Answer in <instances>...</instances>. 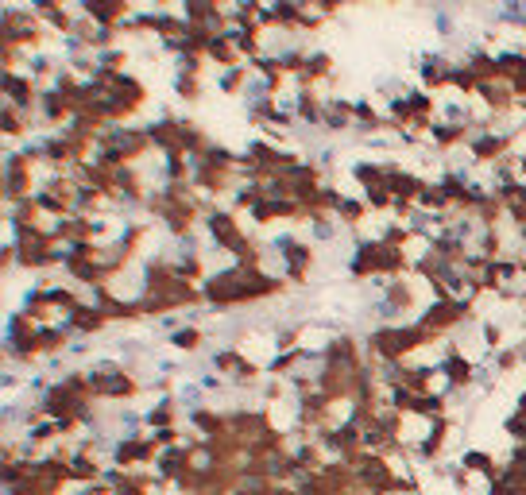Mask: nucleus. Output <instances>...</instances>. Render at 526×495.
Here are the masks:
<instances>
[{
  "mask_svg": "<svg viewBox=\"0 0 526 495\" xmlns=\"http://www.w3.org/2000/svg\"><path fill=\"white\" fill-rule=\"evenodd\" d=\"M209 364H213V372L225 379V383H233V387H260L267 372H263L260 364L252 360V356H244V352L236 349V345H225V349H217L209 356Z\"/></svg>",
  "mask_w": 526,
  "mask_h": 495,
  "instance_id": "423d86ee",
  "label": "nucleus"
},
{
  "mask_svg": "<svg viewBox=\"0 0 526 495\" xmlns=\"http://www.w3.org/2000/svg\"><path fill=\"white\" fill-rule=\"evenodd\" d=\"M89 387H93V399L97 403H113V407H124L132 399H140L147 383L124 360H93L86 364Z\"/></svg>",
  "mask_w": 526,
  "mask_h": 495,
  "instance_id": "f03ea898",
  "label": "nucleus"
},
{
  "mask_svg": "<svg viewBox=\"0 0 526 495\" xmlns=\"http://www.w3.org/2000/svg\"><path fill=\"white\" fill-rule=\"evenodd\" d=\"M252 66L244 62V66H233V70H221L217 74V93H225V97H240L244 101V93H248V86H252Z\"/></svg>",
  "mask_w": 526,
  "mask_h": 495,
  "instance_id": "f3484780",
  "label": "nucleus"
},
{
  "mask_svg": "<svg viewBox=\"0 0 526 495\" xmlns=\"http://www.w3.org/2000/svg\"><path fill=\"white\" fill-rule=\"evenodd\" d=\"M205 59L213 62L217 70H233V66H244V55H240V47H236L233 35H217V39L209 43Z\"/></svg>",
  "mask_w": 526,
  "mask_h": 495,
  "instance_id": "dca6fc26",
  "label": "nucleus"
},
{
  "mask_svg": "<svg viewBox=\"0 0 526 495\" xmlns=\"http://www.w3.org/2000/svg\"><path fill=\"white\" fill-rule=\"evenodd\" d=\"M82 16H89L93 24L101 28H124L136 12H132V0H78L74 4Z\"/></svg>",
  "mask_w": 526,
  "mask_h": 495,
  "instance_id": "1a4fd4ad",
  "label": "nucleus"
},
{
  "mask_svg": "<svg viewBox=\"0 0 526 495\" xmlns=\"http://www.w3.org/2000/svg\"><path fill=\"white\" fill-rule=\"evenodd\" d=\"M333 217L341 221V229L360 233V229L368 225V217H376V213H372V205L364 202V198H349V194H345V202L337 205V213H333Z\"/></svg>",
  "mask_w": 526,
  "mask_h": 495,
  "instance_id": "2eb2a0df",
  "label": "nucleus"
},
{
  "mask_svg": "<svg viewBox=\"0 0 526 495\" xmlns=\"http://www.w3.org/2000/svg\"><path fill=\"white\" fill-rule=\"evenodd\" d=\"M0 89H4V101H8V105H16V109H24V113L35 117L43 86L31 78L28 70H4V74H0Z\"/></svg>",
  "mask_w": 526,
  "mask_h": 495,
  "instance_id": "6e6552de",
  "label": "nucleus"
},
{
  "mask_svg": "<svg viewBox=\"0 0 526 495\" xmlns=\"http://www.w3.org/2000/svg\"><path fill=\"white\" fill-rule=\"evenodd\" d=\"M35 124H39V120L31 117V113H24V109H16V105H8V101H4V109H0V132H4V140H8V144H12V140H16V144H24Z\"/></svg>",
  "mask_w": 526,
  "mask_h": 495,
  "instance_id": "4468645a",
  "label": "nucleus"
},
{
  "mask_svg": "<svg viewBox=\"0 0 526 495\" xmlns=\"http://www.w3.org/2000/svg\"><path fill=\"white\" fill-rule=\"evenodd\" d=\"M167 345L175 352H202L205 349V329L202 325H175L167 333Z\"/></svg>",
  "mask_w": 526,
  "mask_h": 495,
  "instance_id": "a211bd4d",
  "label": "nucleus"
},
{
  "mask_svg": "<svg viewBox=\"0 0 526 495\" xmlns=\"http://www.w3.org/2000/svg\"><path fill=\"white\" fill-rule=\"evenodd\" d=\"M414 321H418L430 337L449 341V337H457L465 325L476 321V298H430Z\"/></svg>",
  "mask_w": 526,
  "mask_h": 495,
  "instance_id": "7ed1b4c3",
  "label": "nucleus"
},
{
  "mask_svg": "<svg viewBox=\"0 0 526 495\" xmlns=\"http://www.w3.org/2000/svg\"><path fill=\"white\" fill-rule=\"evenodd\" d=\"M314 248H318L314 240L294 236V233H283L271 240V256L279 260L283 279H287L291 287H306V283H310V271H314V263H318V252H314Z\"/></svg>",
  "mask_w": 526,
  "mask_h": 495,
  "instance_id": "20e7f679",
  "label": "nucleus"
},
{
  "mask_svg": "<svg viewBox=\"0 0 526 495\" xmlns=\"http://www.w3.org/2000/svg\"><path fill=\"white\" fill-rule=\"evenodd\" d=\"M352 128H356V101H352V97H341V93H329L322 132L325 136H345Z\"/></svg>",
  "mask_w": 526,
  "mask_h": 495,
  "instance_id": "f8f14e48",
  "label": "nucleus"
},
{
  "mask_svg": "<svg viewBox=\"0 0 526 495\" xmlns=\"http://www.w3.org/2000/svg\"><path fill=\"white\" fill-rule=\"evenodd\" d=\"M453 66H457V59L438 55V51L422 55V59H418V86L430 89V93H445V89H449V78H453Z\"/></svg>",
  "mask_w": 526,
  "mask_h": 495,
  "instance_id": "9b49d317",
  "label": "nucleus"
},
{
  "mask_svg": "<svg viewBox=\"0 0 526 495\" xmlns=\"http://www.w3.org/2000/svg\"><path fill=\"white\" fill-rule=\"evenodd\" d=\"M0 39L24 47L28 55L47 51V24L31 12V4H4V16H0Z\"/></svg>",
  "mask_w": 526,
  "mask_h": 495,
  "instance_id": "39448f33",
  "label": "nucleus"
},
{
  "mask_svg": "<svg viewBox=\"0 0 526 495\" xmlns=\"http://www.w3.org/2000/svg\"><path fill=\"white\" fill-rule=\"evenodd\" d=\"M171 93H175L178 101H186V105H198L205 97V78H198V74H175L171 70Z\"/></svg>",
  "mask_w": 526,
  "mask_h": 495,
  "instance_id": "6ab92c4d",
  "label": "nucleus"
},
{
  "mask_svg": "<svg viewBox=\"0 0 526 495\" xmlns=\"http://www.w3.org/2000/svg\"><path fill=\"white\" fill-rule=\"evenodd\" d=\"M461 468H465L468 476H480V480L496 484L503 461H499L492 449H476V445H472V449H465V453H461Z\"/></svg>",
  "mask_w": 526,
  "mask_h": 495,
  "instance_id": "ddd939ff",
  "label": "nucleus"
},
{
  "mask_svg": "<svg viewBox=\"0 0 526 495\" xmlns=\"http://www.w3.org/2000/svg\"><path fill=\"white\" fill-rule=\"evenodd\" d=\"M291 291V283L267 267H236L225 263L217 271H209V279L202 283V298L213 314H229L240 306H256L267 298H279V294Z\"/></svg>",
  "mask_w": 526,
  "mask_h": 495,
  "instance_id": "f257e3e1",
  "label": "nucleus"
},
{
  "mask_svg": "<svg viewBox=\"0 0 526 495\" xmlns=\"http://www.w3.org/2000/svg\"><path fill=\"white\" fill-rule=\"evenodd\" d=\"M62 321L70 325V333H74V337H97V333H105V329L113 325V321H109V314H105V310H101V306H97L89 294Z\"/></svg>",
  "mask_w": 526,
  "mask_h": 495,
  "instance_id": "9d476101",
  "label": "nucleus"
},
{
  "mask_svg": "<svg viewBox=\"0 0 526 495\" xmlns=\"http://www.w3.org/2000/svg\"><path fill=\"white\" fill-rule=\"evenodd\" d=\"M349 275L356 283H383V240L360 236L349 256Z\"/></svg>",
  "mask_w": 526,
  "mask_h": 495,
  "instance_id": "0eeeda50",
  "label": "nucleus"
}]
</instances>
